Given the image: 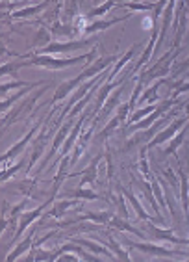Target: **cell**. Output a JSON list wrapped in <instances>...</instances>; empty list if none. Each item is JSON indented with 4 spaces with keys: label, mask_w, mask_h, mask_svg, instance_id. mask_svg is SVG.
I'll return each instance as SVG.
<instances>
[{
    "label": "cell",
    "mask_w": 189,
    "mask_h": 262,
    "mask_svg": "<svg viewBox=\"0 0 189 262\" xmlns=\"http://www.w3.org/2000/svg\"><path fill=\"white\" fill-rule=\"evenodd\" d=\"M94 54H97V51H91L89 54L76 56V58H67V60H56V58H52V56L39 54V56H34L30 61L17 63V69H19V67H26V66H39V67H46V69H63V67L76 66V63H82V61L93 60Z\"/></svg>",
    "instance_id": "obj_1"
},
{
    "label": "cell",
    "mask_w": 189,
    "mask_h": 262,
    "mask_svg": "<svg viewBox=\"0 0 189 262\" xmlns=\"http://www.w3.org/2000/svg\"><path fill=\"white\" fill-rule=\"evenodd\" d=\"M128 246L135 247V249H139V251H143V253H149V255H154V257H161V258H173V260L189 258V251H176V249L156 246V244H135L128 240Z\"/></svg>",
    "instance_id": "obj_2"
},
{
    "label": "cell",
    "mask_w": 189,
    "mask_h": 262,
    "mask_svg": "<svg viewBox=\"0 0 189 262\" xmlns=\"http://www.w3.org/2000/svg\"><path fill=\"white\" fill-rule=\"evenodd\" d=\"M176 54H178V49L174 47L173 51L159 58L156 66H152L149 71H145L143 76H141V80H154V78H158V76L167 75V73L171 71V67H173V61H174V58H176Z\"/></svg>",
    "instance_id": "obj_3"
},
{
    "label": "cell",
    "mask_w": 189,
    "mask_h": 262,
    "mask_svg": "<svg viewBox=\"0 0 189 262\" xmlns=\"http://www.w3.org/2000/svg\"><path fill=\"white\" fill-rule=\"evenodd\" d=\"M174 104H178V102L174 101V99H167V101L163 102V104H159L158 108H156L150 116H147L145 119H141V121H137V123H134V125H130V128H128V132H132V130H145V128H149L150 125H154L156 121H158L159 117L163 116L165 112L167 110H171Z\"/></svg>",
    "instance_id": "obj_4"
},
{
    "label": "cell",
    "mask_w": 189,
    "mask_h": 262,
    "mask_svg": "<svg viewBox=\"0 0 189 262\" xmlns=\"http://www.w3.org/2000/svg\"><path fill=\"white\" fill-rule=\"evenodd\" d=\"M189 119L187 117H176V119H174L173 123H171L169 126H167V128H165V130H161L158 134V136L154 138V140L152 141H149V145H147V149H154L156 145H161V143H163V141H169V140H173L174 138V134H176V132L180 130V128H182V126H185V123H187Z\"/></svg>",
    "instance_id": "obj_5"
},
{
    "label": "cell",
    "mask_w": 189,
    "mask_h": 262,
    "mask_svg": "<svg viewBox=\"0 0 189 262\" xmlns=\"http://www.w3.org/2000/svg\"><path fill=\"white\" fill-rule=\"evenodd\" d=\"M145 231H149L152 234L154 240H159V242H173V244H180V246H189V238H178L174 236L173 229H158L150 223H145Z\"/></svg>",
    "instance_id": "obj_6"
},
{
    "label": "cell",
    "mask_w": 189,
    "mask_h": 262,
    "mask_svg": "<svg viewBox=\"0 0 189 262\" xmlns=\"http://www.w3.org/2000/svg\"><path fill=\"white\" fill-rule=\"evenodd\" d=\"M91 45V39H80V41H69V43H52L49 47L39 49V54H54V52H70L76 49H85Z\"/></svg>",
    "instance_id": "obj_7"
},
{
    "label": "cell",
    "mask_w": 189,
    "mask_h": 262,
    "mask_svg": "<svg viewBox=\"0 0 189 262\" xmlns=\"http://www.w3.org/2000/svg\"><path fill=\"white\" fill-rule=\"evenodd\" d=\"M117 23H121V19H111V20H97V23H93V25H87L82 30V34H84V37H89L91 34H97V32H102V30H108L110 26L117 25Z\"/></svg>",
    "instance_id": "obj_8"
},
{
    "label": "cell",
    "mask_w": 189,
    "mask_h": 262,
    "mask_svg": "<svg viewBox=\"0 0 189 262\" xmlns=\"http://www.w3.org/2000/svg\"><path fill=\"white\" fill-rule=\"evenodd\" d=\"M178 179L182 182V208L185 214V222L189 223V181L182 169H178Z\"/></svg>",
    "instance_id": "obj_9"
},
{
    "label": "cell",
    "mask_w": 189,
    "mask_h": 262,
    "mask_svg": "<svg viewBox=\"0 0 189 262\" xmlns=\"http://www.w3.org/2000/svg\"><path fill=\"white\" fill-rule=\"evenodd\" d=\"M119 190H121L123 193H125L126 197H128V201L132 203V207L135 208V214H137V217H139V220H143V222H152L149 214L145 212V208L141 207V203L137 201V197H135V193H134V192H130V190H125L123 186H119Z\"/></svg>",
    "instance_id": "obj_10"
},
{
    "label": "cell",
    "mask_w": 189,
    "mask_h": 262,
    "mask_svg": "<svg viewBox=\"0 0 189 262\" xmlns=\"http://www.w3.org/2000/svg\"><path fill=\"white\" fill-rule=\"evenodd\" d=\"M46 205H50V201L46 203ZM46 205H43V207H39V208H35L34 212H28V214H25V216L20 217V225H19V229H17L15 236H20V234L26 231V227H28L32 222H35V220H37V217L43 214V208H46Z\"/></svg>",
    "instance_id": "obj_11"
},
{
    "label": "cell",
    "mask_w": 189,
    "mask_h": 262,
    "mask_svg": "<svg viewBox=\"0 0 189 262\" xmlns=\"http://www.w3.org/2000/svg\"><path fill=\"white\" fill-rule=\"evenodd\" d=\"M73 242H76V244H80V246L87 247L91 253H100V255H106L108 258H113L110 255V249H108V247H104L102 244H99V242H93V240H84V238H73Z\"/></svg>",
    "instance_id": "obj_12"
},
{
    "label": "cell",
    "mask_w": 189,
    "mask_h": 262,
    "mask_svg": "<svg viewBox=\"0 0 189 262\" xmlns=\"http://www.w3.org/2000/svg\"><path fill=\"white\" fill-rule=\"evenodd\" d=\"M37 128H39V126H34V128H32V132H28V134H26V136L22 138V140H20L19 143H17V145H13V147H11V149H10V151L6 152V155H4V158H2V160H4V166H6V162L10 160V158L13 157V155H15L17 151H20V147H25L26 143H28V141L32 140V136H34L35 132H37Z\"/></svg>",
    "instance_id": "obj_13"
},
{
    "label": "cell",
    "mask_w": 189,
    "mask_h": 262,
    "mask_svg": "<svg viewBox=\"0 0 189 262\" xmlns=\"http://www.w3.org/2000/svg\"><path fill=\"white\" fill-rule=\"evenodd\" d=\"M163 82H165V80H158V82H156V84H154V86L150 88V90L145 91L143 97H141V99H139V104H137V106L145 104V102H150V104H154V102L159 99V95H158V88L161 86Z\"/></svg>",
    "instance_id": "obj_14"
},
{
    "label": "cell",
    "mask_w": 189,
    "mask_h": 262,
    "mask_svg": "<svg viewBox=\"0 0 189 262\" xmlns=\"http://www.w3.org/2000/svg\"><path fill=\"white\" fill-rule=\"evenodd\" d=\"M110 225H113V227H117V229H121V231H126V232H132V234H137L139 238H145V234L139 231V229H135V227H132L128 222H125V220H119V217H113L110 222Z\"/></svg>",
    "instance_id": "obj_15"
},
{
    "label": "cell",
    "mask_w": 189,
    "mask_h": 262,
    "mask_svg": "<svg viewBox=\"0 0 189 262\" xmlns=\"http://www.w3.org/2000/svg\"><path fill=\"white\" fill-rule=\"evenodd\" d=\"M34 246V238H32V234L28 238H26L25 242L22 244H19V246L15 247V249H13V253H11V255H8V257H6V260H15L17 257H20V255H22V253L26 251V249H28V247H32Z\"/></svg>",
    "instance_id": "obj_16"
},
{
    "label": "cell",
    "mask_w": 189,
    "mask_h": 262,
    "mask_svg": "<svg viewBox=\"0 0 189 262\" xmlns=\"http://www.w3.org/2000/svg\"><path fill=\"white\" fill-rule=\"evenodd\" d=\"M185 132H187V126H184V128H182V132H180L178 136L173 138V141H171L169 147H167V149H165V152H163L165 157H169V155H174V152H176V149H178V147L182 145V141H184Z\"/></svg>",
    "instance_id": "obj_17"
},
{
    "label": "cell",
    "mask_w": 189,
    "mask_h": 262,
    "mask_svg": "<svg viewBox=\"0 0 189 262\" xmlns=\"http://www.w3.org/2000/svg\"><path fill=\"white\" fill-rule=\"evenodd\" d=\"M123 8H128L132 11H152L156 8V2H150V4H141V2H121Z\"/></svg>",
    "instance_id": "obj_18"
},
{
    "label": "cell",
    "mask_w": 189,
    "mask_h": 262,
    "mask_svg": "<svg viewBox=\"0 0 189 262\" xmlns=\"http://www.w3.org/2000/svg\"><path fill=\"white\" fill-rule=\"evenodd\" d=\"M80 220H93V222L97 223H110L111 220H113V214L111 212H93V214H87V216L80 217Z\"/></svg>",
    "instance_id": "obj_19"
},
{
    "label": "cell",
    "mask_w": 189,
    "mask_h": 262,
    "mask_svg": "<svg viewBox=\"0 0 189 262\" xmlns=\"http://www.w3.org/2000/svg\"><path fill=\"white\" fill-rule=\"evenodd\" d=\"M69 128H70V123H67V125L61 126V130L58 132V136H56V140H54V145H52V151H50V155L45 158V164L50 160V158H52V155H54V152L58 151V147H60V143L65 140V134H67V130H69Z\"/></svg>",
    "instance_id": "obj_20"
},
{
    "label": "cell",
    "mask_w": 189,
    "mask_h": 262,
    "mask_svg": "<svg viewBox=\"0 0 189 262\" xmlns=\"http://www.w3.org/2000/svg\"><path fill=\"white\" fill-rule=\"evenodd\" d=\"M134 51H135V47H132V49H130V51L126 52V54L123 56V58H121V61H119V63H117V66H115V69L111 71L110 75H108V80H110V82L113 80V78H115V75H117V73H119V71H121V67H125L126 63H128V60H130V58H132V56H134Z\"/></svg>",
    "instance_id": "obj_21"
},
{
    "label": "cell",
    "mask_w": 189,
    "mask_h": 262,
    "mask_svg": "<svg viewBox=\"0 0 189 262\" xmlns=\"http://www.w3.org/2000/svg\"><path fill=\"white\" fill-rule=\"evenodd\" d=\"M49 6V2H43V4L39 6H34V8H26V10L22 11H15L13 13V19H22V17H28V15H35V13H39L43 8H46Z\"/></svg>",
    "instance_id": "obj_22"
},
{
    "label": "cell",
    "mask_w": 189,
    "mask_h": 262,
    "mask_svg": "<svg viewBox=\"0 0 189 262\" xmlns=\"http://www.w3.org/2000/svg\"><path fill=\"white\" fill-rule=\"evenodd\" d=\"M117 4V0H108L106 4L99 6V8H94V10H91L89 13H87V17H100V15H106L108 11L113 8V6Z\"/></svg>",
    "instance_id": "obj_23"
},
{
    "label": "cell",
    "mask_w": 189,
    "mask_h": 262,
    "mask_svg": "<svg viewBox=\"0 0 189 262\" xmlns=\"http://www.w3.org/2000/svg\"><path fill=\"white\" fill-rule=\"evenodd\" d=\"M99 160L100 158H97V160L93 162L89 166V169L85 171V175H84V179H82V184H80V188H84L87 182H93L94 179H97V164H99Z\"/></svg>",
    "instance_id": "obj_24"
},
{
    "label": "cell",
    "mask_w": 189,
    "mask_h": 262,
    "mask_svg": "<svg viewBox=\"0 0 189 262\" xmlns=\"http://www.w3.org/2000/svg\"><path fill=\"white\" fill-rule=\"evenodd\" d=\"M76 205H78V201H75V199H73V201H63V203H58V205H56V207H54V210L50 212L49 216H54V217H58V216H60V214H63V212L67 210V208H69V207H76Z\"/></svg>",
    "instance_id": "obj_25"
},
{
    "label": "cell",
    "mask_w": 189,
    "mask_h": 262,
    "mask_svg": "<svg viewBox=\"0 0 189 262\" xmlns=\"http://www.w3.org/2000/svg\"><path fill=\"white\" fill-rule=\"evenodd\" d=\"M106 238H108V242H110L111 249H113V251L117 253V258H121V260H130V257L126 255V251H125V249H121V247L117 246V242H115V238L111 236V234H108Z\"/></svg>",
    "instance_id": "obj_26"
},
{
    "label": "cell",
    "mask_w": 189,
    "mask_h": 262,
    "mask_svg": "<svg viewBox=\"0 0 189 262\" xmlns=\"http://www.w3.org/2000/svg\"><path fill=\"white\" fill-rule=\"evenodd\" d=\"M82 125H84V119H80L78 125H76V128H75V130H73V132H70V138H69V140H67V143H65L63 149H61V152H63V155H65V152H69V151H70V147H73V143H75V140H76V138H78L80 126H82Z\"/></svg>",
    "instance_id": "obj_27"
},
{
    "label": "cell",
    "mask_w": 189,
    "mask_h": 262,
    "mask_svg": "<svg viewBox=\"0 0 189 262\" xmlns=\"http://www.w3.org/2000/svg\"><path fill=\"white\" fill-rule=\"evenodd\" d=\"M69 195L76 197V199H99V195H97V193H93L91 190H89V192H85V190H82V188H78L76 192L69 193Z\"/></svg>",
    "instance_id": "obj_28"
}]
</instances>
